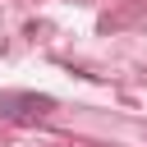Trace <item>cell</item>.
I'll return each instance as SVG.
<instances>
[{"mask_svg":"<svg viewBox=\"0 0 147 147\" xmlns=\"http://www.w3.org/2000/svg\"><path fill=\"white\" fill-rule=\"evenodd\" d=\"M55 110V96L46 92H0V119H14V124H37Z\"/></svg>","mask_w":147,"mask_h":147,"instance_id":"1","label":"cell"}]
</instances>
